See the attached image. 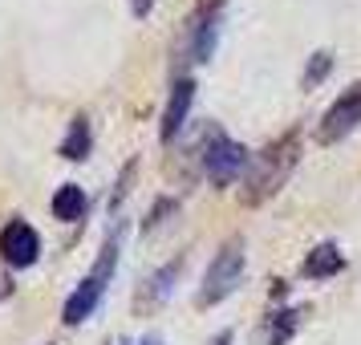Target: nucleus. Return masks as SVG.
Returning a JSON list of instances; mask_svg holds the SVG:
<instances>
[{
	"mask_svg": "<svg viewBox=\"0 0 361 345\" xmlns=\"http://www.w3.org/2000/svg\"><path fill=\"white\" fill-rule=\"evenodd\" d=\"M212 345H231V333H215V341Z\"/></svg>",
	"mask_w": 361,
	"mask_h": 345,
	"instance_id": "nucleus-16",
	"label": "nucleus"
},
{
	"mask_svg": "<svg viewBox=\"0 0 361 345\" xmlns=\"http://www.w3.org/2000/svg\"><path fill=\"white\" fill-rule=\"evenodd\" d=\"M150 8H154V0H130V13H134V17H147Z\"/></svg>",
	"mask_w": 361,
	"mask_h": 345,
	"instance_id": "nucleus-15",
	"label": "nucleus"
},
{
	"mask_svg": "<svg viewBox=\"0 0 361 345\" xmlns=\"http://www.w3.org/2000/svg\"><path fill=\"white\" fill-rule=\"evenodd\" d=\"M329 69H333V53H312L309 57V69H305V78H300V85H305V90H317V85L325 82L329 78Z\"/></svg>",
	"mask_w": 361,
	"mask_h": 345,
	"instance_id": "nucleus-14",
	"label": "nucleus"
},
{
	"mask_svg": "<svg viewBox=\"0 0 361 345\" xmlns=\"http://www.w3.org/2000/svg\"><path fill=\"white\" fill-rule=\"evenodd\" d=\"M345 268V256H341V248L337 244H317L305 256V264H300V272L309 280H325V277H337Z\"/></svg>",
	"mask_w": 361,
	"mask_h": 345,
	"instance_id": "nucleus-9",
	"label": "nucleus"
},
{
	"mask_svg": "<svg viewBox=\"0 0 361 345\" xmlns=\"http://www.w3.org/2000/svg\"><path fill=\"white\" fill-rule=\"evenodd\" d=\"M114 264H118V231L106 240V248H102V256H98V264L90 268V277L78 284V293L66 301V317L69 325H82L90 313L98 309V301H102V293H106V284H110V277H114Z\"/></svg>",
	"mask_w": 361,
	"mask_h": 345,
	"instance_id": "nucleus-2",
	"label": "nucleus"
},
{
	"mask_svg": "<svg viewBox=\"0 0 361 345\" xmlns=\"http://www.w3.org/2000/svg\"><path fill=\"white\" fill-rule=\"evenodd\" d=\"M191 102H195V82H191V78H179V82H175V90H171V98H166L163 126H159L163 143H171V138H175V134L183 131V122H187V110H191Z\"/></svg>",
	"mask_w": 361,
	"mask_h": 345,
	"instance_id": "nucleus-8",
	"label": "nucleus"
},
{
	"mask_svg": "<svg viewBox=\"0 0 361 345\" xmlns=\"http://www.w3.org/2000/svg\"><path fill=\"white\" fill-rule=\"evenodd\" d=\"M61 155H66V159H85V155H90V122H85L82 114L73 118L66 143H61Z\"/></svg>",
	"mask_w": 361,
	"mask_h": 345,
	"instance_id": "nucleus-13",
	"label": "nucleus"
},
{
	"mask_svg": "<svg viewBox=\"0 0 361 345\" xmlns=\"http://www.w3.org/2000/svg\"><path fill=\"white\" fill-rule=\"evenodd\" d=\"M179 268H183V260H171L163 272H154V277L147 280V293H142V301H147V305H154V301H166V296H171V289H175Z\"/></svg>",
	"mask_w": 361,
	"mask_h": 345,
	"instance_id": "nucleus-11",
	"label": "nucleus"
},
{
	"mask_svg": "<svg viewBox=\"0 0 361 345\" xmlns=\"http://www.w3.org/2000/svg\"><path fill=\"white\" fill-rule=\"evenodd\" d=\"M138 345H163V337H154V333H150V337H142Z\"/></svg>",
	"mask_w": 361,
	"mask_h": 345,
	"instance_id": "nucleus-17",
	"label": "nucleus"
},
{
	"mask_svg": "<svg viewBox=\"0 0 361 345\" xmlns=\"http://www.w3.org/2000/svg\"><path fill=\"white\" fill-rule=\"evenodd\" d=\"M219 20H224V0H212L191 25V57L207 61L215 53V37H219Z\"/></svg>",
	"mask_w": 361,
	"mask_h": 345,
	"instance_id": "nucleus-7",
	"label": "nucleus"
},
{
	"mask_svg": "<svg viewBox=\"0 0 361 345\" xmlns=\"http://www.w3.org/2000/svg\"><path fill=\"white\" fill-rule=\"evenodd\" d=\"M53 215H57V219H82L85 215V191L82 187L66 183V187L53 195Z\"/></svg>",
	"mask_w": 361,
	"mask_h": 345,
	"instance_id": "nucleus-10",
	"label": "nucleus"
},
{
	"mask_svg": "<svg viewBox=\"0 0 361 345\" xmlns=\"http://www.w3.org/2000/svg\"><path fill=\"white\" fill-rule=\"evenodd\" d=\"M300 325V309H276L268 321V345H284Z\"/></svg>",
	"mask_w": 361,
	"mask_h": 345,
	"instance_id": "nucleus-12",
	"label": "nucleus"
},
{
	"mask_svg": "<svg viewBox=\"0 0 361 345\" xmlns=\"http://www.w3.org/2000/svg\"><path fill=\"white\" fill-rule=\"evenodd\" d=\"M247 167V150L240 143H231L224 134H212V143L203 150V171L215 187H228V183L240 179V171Z\"/></svg>",
	"mask_w": 361,
	"mask_h": 345,
	"instance_id": "nucleus-5",
	"label": "nucleus"
},
{
	"mask_svg": "<svg viewBox=\"0 0 361 345\" xmlns=\"http://www.w3.org/2000/svg\"><path fill=\"white\" fill-rule=\"evenodd\" d=\"M296 159H300V134L296 131L280 134L272 147H264L260 155H256L252 171H247V183H244L247 207H256V203H264L268 195H276L280 187H284V179L293 175Z\"/></svg>",
	"mask_w": 361,
	"mask_h": 345,
	"instance_id": "nucleus-1",
	"label": "nucleus"
},
{
	"mask_svg": "<svg viewBox=\"0 0 361 345\" xmlns=\"http://www.w3.org/2000/svg\"><path fill=\"white\" fill-rule=\"evenodd\" d=\"M357 122H361V82H353L341 98L325 110L321 126H317V143H321V147H333V143H341L345 134L357 131Z\"/></svg>",
	"mask_w": 361,
	"mask_h": 345,
	"instance_id": "nucleus-4",
	"label": "nucleus"
},
{
	"mask_svg": "<svg viewBox=\"0 0 361 345\" xmlns=\"http://www.w3.org/2000/svg\"><path fill=\"white\" fill-rule=\"evenodd\" d=\"M37 252H41V240H37V231L25 224V219H13L8 228L0 231V256L13 264V268H25V264L37 260Z\"/></svg>",
	"mask_w": 361,
	"mask_h": 345,
	"instance_id": "nucleus-6",
	"label": "nucleus"
},
{
	"mask_svg": "<svg viewBox=\"0 0 361 345\" xmlns=\"http://www.w3.org/2000/svg\"><path fill=\"white\" fill-rule=\"evenodd\" d=\"M240 277H244V240H228V244L215 252L212 268H207V277H203L199 305H219L228 293H235Z\"/></svg>",
	"mask_w": 361,
	"mask_h": 345,
	"instance_id": "nucleus-3",
	"label": "nucleus"
},
{
	"mask_svg": "<svg viewBox=\"0 0 361 345\" xmlns=\"http://www.w3.org/2000/svg\"><path fill=\"white\" fill-rule=\"evenodd\" d=\"M114 345H122V341H114Z\"/></svg>",
	"mask_w": 361,
	"mask_h": 345,
	"instance_id": "nucleus-18",
	"label": "nucleus"
}]
</instances>
